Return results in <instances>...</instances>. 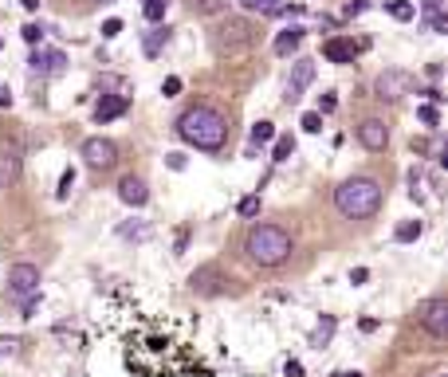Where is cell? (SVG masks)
Here are the masks:
<instances>
[{"label":"cell","instance_id":"obj_10","mask_svg":"<svg viewBox=\"0 0 448 377\" xmlns=\"http://www.w3.org/2000/svg\"><path fill=\"white\" fill-rule=\"evenodd\" d=\"M311 83H315V63H311V59H295L291 79H288V94H283V99H288V102H299Z\"/></svg>","mask_w":448,"mask_h":377},{"label":"cell","instance_id":"obj_24","mask_svg":"<svg viewBox=\"0 0 448 377\" xmlns=\"http://www.w3.org/2000/svg\"><path fill=\"white\" fill-rule=\"evenodd\" d=\"M271 138H275V122H268V118H263V122L252 126V146H268Z\"/></svg>","mask_w":448,"mask_h":377},{"label":"cell","instance_id":"obj_28","mask_svg":"<svg viewBox=\"0 0 448 377\" xmlns=\"http://www.w3.org/2000/svg\"><path fill=\"white\" fill-rule=\"evenodd\" d=\"M389 16L405 24V20H413V16H417V9L409 4V0H393V4H389Z\"/></svg>","mask_w":448,"mask_h":377},{"label":"cell","instance_id":"obj_6","mask_svg":"<svg viewBox=\"0 0 448 377\" xmlns=\"http://www.w3.org/2000/svg\"><path fill=\"white\" fill-rule=\"evenodd\" d=\"M40 283H43V275H40V268L35 263H12L9 268V295L12 299H32V295H40Z\"/></svg>","mask_w":448,"mask_h":377},{"label":"cell","instance_id":"obj_38","mask_svg":"<svg viewBox=\"0 0 448 377\" xmlns=\"http://www.w3.org/2000/svg\"><path fill=\"white\" fill-rule=\"evenodd\" d=\"M283 377H303V361L288 358V366H283Z\"/></svg>","mask_w":448,"mask_h":377},{"label":"cell","instance_id":"obj_34","mask_svg":"<svg viewBox=\"0 0 448 377\" xmlns=\"http://www.w3.org/2000/svg\"><path fill=\"white\" fill-rule=\"evenodd\" d=\"M119 32H122V20H119V16H110L106 24H102V40H114Z\"/></svg>","mask_w":448,"mask_h":377},{"label":"cell","instance_id":"obj_17","mask_svg":"<svg viewBox=\"0 0 448 377\" xmlns=\"http://www.w3.org/2000/svg\"><path fill=\"white\" fill-rule=\"evenodd\" d=\"M165 43H170V28H165V24H153L150 32L142 35V51H146V55H161Z\"/></svg>","mask_w":448,"mask_h":377},{"label":"cell","instance_id":"obj_7","mask_svg":"<svg viewBox=\"0 0 448 377\" xmlns=\"http://www.w3.org/2000/svg\"><path fill=\"white\" fill-rule=\"evenodd\" d=\"M417 322H421L425 330H429L432 338H444L448 334V299H425L421 307H417Z\"/></svg>","mask_w":448,"mask_h":377},{"label":"cell","instance_id":"obj_4","mask_svg":"<svg viewBox=\"0 0 448 377\" xmlns=\"http://www.w3.org/2000/svg\"><path fill=\"white\" fill-rule=\"evenodd\" d=\"M252 43H256V32H252V24L240 20V16H229L212 32V51H217V55H236V51L252 48Z\"/></svg>","mask_w":448,"mask_h":377},{"label":"cell","instance_id":"obj_42","mask_svg":"<svg viewBox=\"0 0 448 377\" xmlns=\"http://www.w3.org/2000/svg\"><path fill=\"white\" fill-rule=\"evenodd\" d=\"M0 106H12V91L9 87H0Z\"/></svg>","mask_w":448,"mask_h":377},{"label":"cell","instance_id":"obj_41","mask_svg":"<svg viewBox=\"0 0 448 377\" xmlns=\"http://www.w3.org/2000/svg\"><path fill=\"white\" fill-rule=\"evenodd\" d=\"M366 279H370V271H366V268H354V271H350V283H366Z\"/></svg>","mask_w":448,"mask_h":377},{"label":"cell","instance_id":"obj_8","mask_svg":"<svg viewBox=\"0 0 448 377\" xmlns=\"http://www.w3.org/2000/svg\"><path fill=\"white\" fill-rule=\"evenodd\" d=\"M83 158L91 169H110L119 161V146L110 142V138H87L83 142Z\"/></svg>","mask_w":448,"mask_h":377},{"label":"cell","instance_id":"obj_25","mask_svg":"<svg viewBox=\"0 0 448 377\" xmlns=\"http://www.w3.org/2000/svg\"><path fill=\"white\" fill-rule=\"evenodd\" d=\"M165 9H170V0H150V4H142V16L150 20V24H161V20H165Z\"/></svg>","mask_w":448,"mask_h":377},{"label":"cell","instance_id":"obj_45","mask_svg":"<svg viewBox=\"0 0 448 377\" xmlns=\"http://www.w3.org/2000/svg\"><path fill=\"white\" fill-rule=\"evenodd\" d=\"M94 4H114V0H94Z\"/></svg>","mask_w":448,"mask_h":377},{"label":"cell","instance_id":"obj_9","mask_svg":"<svg viewBox=\"0 0 448 377\" xmlns=\"http://www.w3.org/2000/svg\"><path fill=\"white\" fill-rule=\"evenodd\" d=\"M189 287H193V295H204V299H212V295L224 291V275H220L217 263H204V268H197L193 275H189Z\"/></svg>","mask_w":448,"mask_h":377},{"label":"cell","instance_id":"obj_5","mask_svg":"<svg viewBox=\"0 0 448 377\" xmlns=\"http://www.w3.org/2000/svg\"><path fill=\"white\" fill-rule=\"evenodd\" d=\"M413 87H417V79L409 75V71H401V67H386L378 79H373V94H378L381 102H401Z\"/></svg>","mask_w":448,"mask_h":377},{"label":"cell","instance_id":"obj_39","mask_svg":"<svg viewBox=\"0 0 448 377\" xmlns=\"http://www.w3.org/2000/svg\"><path fill=\"white\" fill-rule=\"evenodd\" d=\"M165 165L181 173V169H185V153H165Z\"/></svg>","mask_w":448,"mask_h":377},{"label":"cell","instance_id":"obj_19","mask_svg":"<svg viewBox=\"0 0 448 377\" xmlns=\"http://www.w3.org/2000/svg\"><path fill=\"white\" fill-rule=\"evenodd\" d=\"M303 43V28L299 24H291V28H283V32L275 35V55H291V51Z\"/></svg>","mask_w":448,"mask_h":377},{"label":"cell","instance_id":"obj_16","mask_svg":"<svg viewBox=\"0 0 448 377\" xmlns=\"http://www.w3.org/2000/svg\"><path fill=\"white\" fill-rule=\"evenodd\" d=\"M20 181V153L0 150V189H12Z\"/></svg>","mask_w":448,"mask_h":377},{"label":"cell","instance_id":"obj_43","mask_svg":"<svg viewBox=\"0 0 448 377\" xmlns=\"http://www.w3.org/2000/svg\"><path fill=\"white\" fill-rule=\"evenodd\" d=\"M20 4H24L28 12H35V9H40V0H20Z\"/></svg>","mask_w":448,"mask_h":377},{"label":"cell","instance_id":"obj_31","mask_svg":"<svg viewBox=\"0 0 448 377\" xmlns=\"http://www.w3.org/2000/svg\"><path fill=\"white\" fill-rule=\"evenodd\" d=\"M417 118H421L429 130H437V126H440V110L437 106H417Z\"/></svg>","mask_w":448,"mask_h":377},{"label":"cell","instance_id":"obj_37","mask_svg":"<svg viewBox=\"0 0 448 377\" xmlns=\"http://www.w3.org/2000/svg\"><path fill=\"white\" fill-rule=\"evenodd\" d=\"M24 40L32 43V48H35V43L43 40V28H40V24H28V28H24Z\"/></svg>","mask_w":448,"mask_h":377},{"label":"cell","instance_id":"obj_29","mask_svg":"<svg viewBox=\"0 0 448 377\" xmlns=\"http://www.w3.org/2000/svg\"><path fill=\"white\" fill-rule=\"evenodd\" d=\"M71 189H75V169H63V177H60V189H55V197H60V201H67L71 197Z\"/></svg>","mask_w":448,"mask_h":377},{"label":"cell","instance_id":"obj_18","mask_svg":"<svg viewBox=\"0 0 448 377\" xmlns=\"http://www.w3.org/2000/svg\"><path fill=\"white\" fill-rule=\"evenodd\" d=\"M334 330H339V319L334 315H322L319 327L311 330V346L315 350H322V346H330V338H334Z\"/></svg>","mask_w":448,"mask_h":377},{"label":"cell","instance_id":"obj_11","mask_svg":"<svg viewBox=\"0 0 448 377\" xmlns=\"http://www.w3.org/2000/svg\"><path fill=\"white\" fill-rule=\"evenodd\" d=\"M358 142H362L370 153L386 150V146H389V126L381 122V118H366V122L358 126Z\"/></svg>","mask_w":448,"mask_h":377},{"label":"cell","instance_id":"obj_26","mask_svg":"<svg viewBox=\"0 0 448 377\" xmlns=\"http://www.w3.org/2000/svg\"><path fill=\"white\" fill-rule=\"evenodd\" d=\"M291 153H295V138H291V134L275 138V150H271V161H288Z\"/></svg>","mask_w":448,"mask_h":377},{"label":"cell","instance_id":"obj_3","mask_svg":"<svg viewBox=\"0 0 448 377\" xmlns=\"http://www.w3.org/2000/svg\"><path fill=\"white\" fill-rule=\"evenodd\" d=\"M248 260L260 263V268H279V263L291 256V236L279 224H256L244 240Z\"/></svg>","mask_w":448,"mask_h":377},{"label":"cell","instance_id":"obj_23","mask_svg":"<svg viewBox=\"0 0 448 377\" xmlns=\"http://www.w3.org/2000/svg\"><path fill=\"white\" fill-rule=\"evenodd\" d=\"M193 12L197 16H220V12H229V0H193Z\"/></svg>","mask_w":448,"mask_h":377},{"label":"cell","instance_id":"obj_22","mask_svg":"<svg viewBox=\"0 0 448 377\" xmlns=\"http://www.w3.org/2000/svg\"><path fill=\"white\" fill-rule=\"evenodd\" d=\"M119 236L122 240H150V224H146V220H134V224H119Z\"/></svg>","mask_w":448,"mask_h":377},{"label":"cell","instance_id":"obj_12","mask_svg":"<svg viewBox=\"0 0 448 377\" xmlns=\"http://www.w3.org/2000/svg\"><path fill=\"white\" fill-rule=\"evenodd\" d=\"M119 201L130 204V209H142V204L150 201V189H146L142 177H134V173L122 177V181H119Z\"/></svg>","mask_w":448,"mask_h":377},{"label":"cell","instance_id":"obj_21","mask_svg":"<svg viewBox=\"0 0 448 377\" xmlns=\"http://www.w3.org/2000/svg\"><path fill=\"white\" fill-rule=\"evenodd\" d=\"M421 236H425L421 220H401V224L393 228V240H398V244H413V240H421Z\"/></svg>","mask_w":448,"mask_h":377},{"label":"cell","instance_id":"obj_33","mask_svg":"<svg viewBox=\"0 0 448 377\" xmlns=\"http://www.w3.org/2000/svg\"><path fill=\"white\" fill-rule=\"evenodd\" d=\"M299 126H303L307 134H319V130H322V114H315V110H311V114H303V122H299Z\"/></svg>","mask_w":448,"mask_h":377},{"label":"cell","instance_id":"obj_1","mask_svg":"<svg viewBox=\"0 0 448 377\" xmlns=\"http://www.w3.org/2000/svg\"><path fill=\"white\" fill-rule=\"evenodd\" d=\"M177 138L204 153H217L224 146V138H229V118L212 106H189L177 118Z\"/></svg>","mask_w":448,"mask_h":377},{"label":"cell","instance_id":"obj_47","mask_svg":"<svg viewBox=\"0 0 448 377\" xmlns=\"http://www.w3.org/2000/svg\"><path fill=\"white\" fill-rule=\"evenodd\" d=\"M142 4H150V0H142Z\"/></svg>","mask_w":448,"mask_h":377},{"label":"cell","instance_id":"obj_13","mask_svg":"<svg viewBox=\"0 0 448 377\" xmlns=\"http://www.w3.org/2000/svg\"><path fill=\"white\" fill-rule=\"evenodd\" d=\"M354 55H358V48H354V40H346V35H334V40L322 43V59H327V63L346 67V63H354Z\"/></svg>","mask_w":448,"mask_h":377},{"label":"cell","instance_id":"obj_46","mask_svg":"<svg viewBox=\"0 0 448 377\" xmlns=\"http://www.w3.org/2000/svg\"><path fill=\"white\" fill-rule=\"evenodd\" d=\"M0 48H4V40H0Z\"/></svg>","mask_w":448,"mask_h":377},{"label":"cell","instance_id":"obj_35","mask_svg":"<svg viewBox=\"0 0 448 377\" xmlns=\"http://www.w3.org/2000/svg\"><path fill=\"white\" fill-rule=\"evenodd\" d=\"M161 94H165V99H173V94H181V79H177V75H170V79H165V83H161Z\"/></svg>","mask_w":448,"mask_h":377},{"label":"cell","instance_id":"obj_20","mask_svg":"<svg viewBox=\"0 0 448 377\" xmlns=\"http://www.w3.org/2000/svg\"><path fill=\"white\" fill-rule=\"evenodd\" d=\"M240 9L244 12H260V16H279L288 4H283V0H240Z\"/></svg>","mask_w":448,"mask_h":377},{"label":"cell","instance_id":"obj_36","mask_svg":"<svg viewBox=\"0 0 448 377\" xmlns=\"http://www.w3.org/2000/svg\"><path fill=\"white\" fill-rule=\"evenodd\" d=\"M362 12H366V0H346L342 16H350V20H354V16H362Z\"/></svg>","mask_w":448,"mask_h":377},{"label":"cell","instance_id":"obj_27","mask_svg":"<svg viewBox=\"0 0 448 377\" xmlns=\"http://www.w3.org/2000/svg\"><path fill=\"white\" fill-rule=\"evenodd\" d=\"M236 212L244 220H252V217H260V197L256 193H248V197H240V204H236Z\"/></svg>","mask_w":448,"mask_h":377},{"label":"cell","instance_id":"obj_32","mask_svg":"<svg viewBox=\"0 0 448 377\" xmlns=\"http://www.w3.org/2000/svg\"><path fill=\"white\" fill-rule=\"evenodd\" d=\"M334 106H339V99H334V91H327V94H319V110L315 114H334Z\"/></svg>","mask_w":448,"mask_h":377},{"label":"cell","instance_id":"obj_14","mask_svg":"<svg viewBox=\"0 0 448 377\" xmlns=\"http://www.w3.org/2000/svg\"><path fill=\"white\" fill-rule=\"evenodd\" d=\"M130 110V99L126 94H102L99 102H94V122H114V118H122Z\"/></svg>","mask_w":448,"mask_h":377},{"label":"cell","instance_id":"obj_30","mask_svg":"<svg viewBox=\"0 0 448 377\" xmlns=\"http://www.w3.org/2000/svg\"><path fill=\"white\" fill-rule=\"evenodd\" d=\"M421 12H425V20H437V16H444V0H421Z\"/></svg>","mask_w":448,"mask_h":377},{"label":"cell","instance_id":"obj_15","mask_svg":"<svg viewBox=\"0 0 448 377\" xmlns=\"http://www.w3.org/2000/svg\"><path fill=\"white\" fill-rule=\"evenodd\" d=\"M28 63H32L35 75H60V71L67 67V55H63V51H43V48H35Z\"/></svg>","mask_w":448,"mask_h":377},{"label":"cell","instance_id":"obj_2","mask_svg":"<svg viewBox=\"0 0 448 377\" xmlns=\"http://www.w3.org/2000/svg\"><path fill=\"white\" fill-rule=\"evenodd\" d=\"M334 209L342 212L346 220H366L381 209V185L373 177L358 173V177H346V181L334 189Z\"/></svg>","mask_w":448,"mask_h":377},{"label":"cell","instance_id":"obj_40","mask_svg":"<svg viewBox=\"0 0 448 377\" xmlns=\"http://www.w3.org/2000/svg\"><path fill=\"white\" fill-rule=\"evenodd\" d=\"M425 99H429V106H440V102H444V94L437 91V87H429V91H421Z\"/></svg>","mask_w":448,"mask_h":377},{"label":"cell","instance_id":"obj_44","mask_svg":"<svg viewBox=\"0 0 448 377\" xmlns=\"http://www.w3.org/2000/svg\"><path fill=\"white\" fill-rule=\"evenodd\" d=\"M334 377H362L358 369H342V373H334Z\"/></svg>","mask_w":448,"mask_h":377}]
</instances>
